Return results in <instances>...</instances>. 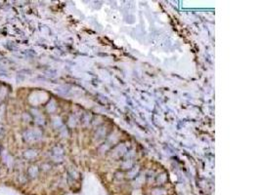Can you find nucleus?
Segmentation results:
<instances>
[]
</instances>
